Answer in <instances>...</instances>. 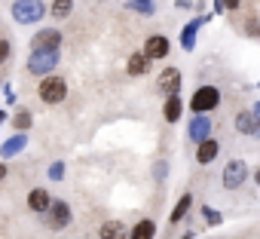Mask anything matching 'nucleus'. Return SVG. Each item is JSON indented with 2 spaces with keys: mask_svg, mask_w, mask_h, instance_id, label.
<instances>
[{
  "mask_svg": "<svg viewBox=\"0 0 260 239\" xmlns=\"http://www.w3.org/2000/svg\"><path fill=\"white\" fill-rule=\"evenodd\" d=\"M13 19L19 25H40L49 13V7L43 4V0H13V7H10Z\"/></svg>",
  "mask_w": 260,
  "mask_h": 239,
  "instance_id": "nucleus-1",
  "label": "nucleus"
},
{
  "mask_svg": "<svg viewBox=\"0 0 260 239\" xmlns=\"http://www.w3.org/2000/svg\"><path fill=\"white\" fill-rule=\"evenodd\" d=\"M245 181H248V163H245L242 157L226 160L223 169H220V184H223V190H239V187H245Z\"/></svg>",
  "mask_w": 260,
  "mask_h": 239,
  "instance_id": "nucleus-2",
  "label": "nucleus"
},
{
  "mask_svg": "<svg viewBox=\"0 0 260 239\" xmlns=\"http://www.w3.org/2000/svg\"><path fill=\"white\" fill-rule=\"evenodd\" d=\"M217 107H220V89L211 86V83L199 86V89L193 92V98H190V110H193V113H211V110H217Z\"/></svg>",
  "mask_w": 260,
  "mask_h": 239,
  "instance_id": "nucleus-3",
  "label": "nucleus"
},
{
  "mask_svg": "<svg viewBox=\"0 0 260 239\" xmlns=\"http://www.w3.org/2000/svg\"><path fill=\"white\" fill-rule=\"evenodd\" d=\"M40 101L43 104H61L64 98H68V83H64V77H55V74H46L43 80H40Z\"/></svg>",
  "mask_w": 260,
  "mask_h": 239,
  "instance_id": "nucleus-4",
  "label": "nucleus"
},
{
  "mask_svg": "<svg viewBox=\"0 0 260 239\" xmlns=\"http://www.w3.org/2000/svg\"><path fill=\"white\" fill-rule=\"evenodd\" d=\"M58 65V49H31V58H28V74L34 77H46L52 74Z\"/></svg>",
  "mask_w": 260,
  "mask_h": 239,
  "instance_id": "nucleus-5",
  "label": "nucleus"
},
{
  "mask_svg": "<svg viewBox=\"0 0 260 239\" xmlns=\"http://www.w3.org/2000/svg\"><path fill=\"white\" fill-rule=\"evenodd\" d=\"M233 126H236V132L239 135H245V138H254V141H260V116H257V110L251 107H245V110H239L236 113V120H233Z\"/></svg>",
  "mask_w": 260,
  "mask_h": 239,
  "instance_id": "nucleus-6",
  "label": "nucleus"
},
{
  "mask_svg": "<svg viewBox=\"0 0 260 239\" xmlns=\"http://www.w3.org/2000/svg\"><path fill=\"white\" fill-rule=\"evenodd\" d=\"M71 221H74V215H71V205H68L64 199H52V205L46 208V224H49L52 230H64Z\"/></svg>",
  "mask_w": 260,
  "mask_h": 239,
  "instance_id": "nucleus-7",
  "label": "nucleus"
},
{
  "mask_svg": "<svg viewBox=\"0 0 260 239\" xmlns=\"http://www.w3.org/2000/svg\"><path fill=\"white\" fill-rule=\"evenodd\" d=\"M211 135V120H208V113H196L193 120H190V126H187V138L190 141H205Z\"/></svg>",
  "mask_w": 260,
  "mask_h": 239,
  "instance_id": "nucleus-8",
  "label": "nucleus"
},
{
  "mask_svg": "<svg viewBox=\"0 0 260 239\" xmlns=\"http://www.w3.org/2000/svg\"><path fill=\"white\" fill-rule=\"evenodd\" d=\"M61 31H55V28H43V31H37L34 37H31V49H58L61 46Z\"/></svg>",
  "mask_w": 260,
  "mask_h": 239,
  "instance_id": "nucleus-9",
  "label": "nucleus"
},
{
  "mask_svg": "<svg viewBox=\"0 0 260 239\" xmlns=\"http://www.w3.org/2000/svg\"><path fill=\"white\" fill-rule=\"evenodd\" d=\"M169 49H172V43H169V37H166V34H150V37L144 40V52H147L153 62L166 58V55H169Z\"/></svg>",
  "mask_w": 260,
  "mask_h": 239,
  "instance_id": "nucleus-10",
  "label": "nucleus"
},
{
  "mask_svg": "<svg viewBox=\"0 0 260 239\" xmlns=\"http://www.w3.org/2000/svg\"><path fill=\"white\" fill-rule=\"evenodd\" d=\"M156 89L166 95H175L181 89V71L178 68H162V74L156 77Z\"/></svg>",
  "mask_w": 260,
  "mask_h": 239,
  "instance_id": "nucleus-11",
  "label": "nucleus"
},
{
  "mask_svg": "<svg viewBox=\"0 0 260 239\" xmlns=\"http://www.w3.org/2000/svg\"><path fill=\"white\" fill-rule=\"evenodd\" d=\"M217 154H220V141L217 138H205V141H199L196 144V163L199 166H208V163H214L217 160Z\"/></svg>",
  "mask_w": 260,
  "mask_h": 239,
  "instance_id": "nucleus-12",
  "label": "nucleus"
},
{
  "mask_svg": "<svg viewBox=\"0 0 260 239\" xmlns=\"http://www.w3.org/2000/svg\"><path fill=\"white\" fill-rule=\"evenodd\" d=\"M150 55L141 49V52H132V55H128V65H125V74L128 77H144L147 71H150Z\"/></svg>",
  "mask_w": 260,
  "mask_h": 239,
  "instance_id": "nucleus-13",
  "label": "nucleus"
},
{
  "mask_svg": "<svg viewBox=\"0 0 260 239\" xmlns=\"http://www.w3.org/2000/svg\"><path fill=\"white\" fill-rule=\"evenodd\" d=\"M52 205V196H49V190L46 187H34L31 193H28V208L31 212H37V215H46V208Z\"/></svg>",
  "mask_w": 260,
  "mask_h": 239,
  "instance_id": "nucleus-14",
  "label": "nucleus"
},
{
  "mask_svg": "<svg viewBox=\"0 0 260 239\" xmlns=\"http://www.w3.org/2000/svg\"><path fill=\"white\" fill-rule=\"evenodd\" d=\"M208 22V16L205 19H193L190 25H184V31H181V46L187 49V52H193V46H196V34H199V28Z\"/></svg>",
  "mask_w": 260,
  "mask_h": 239,
  "instance_id": "nucleus-15",
  "label": "nucleus"
},
{
  "mask_svg": "<svg viewBox=\"0 0 260 239\" xmlns=\"http://www.w3.org/2000/svg\"><path fill=\"white\" fill-rule=\"evenodd\" d=\"M101 239H128V227L122 221H104L101 230H98Z\"/></svg>",
  "mask_w": 260,
  "mask_h": 239,
  "instance_id": "nucleus-16",
  "label": "nucleus"
},
{
  "mask_svg": "<svg viewBox=\"0 0 260 239\" xmlns=\"http://www.w3.org/2000/svg\"><path fill=\"white\" fill-rule=\"evenodd\" d=\"M181 113H184V101H181V95L175 92V95H169V98H166L162 116H166V123H178V120H181Z\"/></svg>",
  "mask_w": 260,
  "mask_h": 239,
  "instance_id": "nucleus-17",
  "label": "nucleus"
},
{
  "mask_svg": "<svg viewBox=\"0 0 260 239\" xmlns=\"http://www.w3.org/2000/svg\"><path fill=\"white\" fill-rule=\"evenodd\" d=\"M156 236V221L153 218H141L132 230H128V239H153Z\"/></svg>",
  "mask_w": 260,
  "mask_h": 239,
  "instance_id": "nucleus-18",
  "label": "nucleus"
},
{
  "mask_svg": "<svg viewBox=\"0 0 260 239\" xmlns=\"http://www.w3.org/2000/svg\"><path fill=\"white\" fill-rule=\"evenodd\" d=\"M190 205H193V193H184L178 202H175V208H172V215H169V221L172 224H181L184 218H187V212H190Z\"/></svg>",
  "mask_w": 260,
  "mask_h": 239,
  "instance_id": "nucleus-19",
  "label": "nucleus"
},
{
  "mask_svg": "<svg viewBox=\"0 0 260 239\" xmlns=\"http://www.w3.org/2000/svg\"><path fill=\"white\" fill-rule=\"evenodd\" d=\"M71 13H74V0H52V7H49L52 19H68Z\"/></svg>",
  "mask_w": 260,
  "mask_h": 239,
  "instance_id": "nucleus-20",
  "label": "nucleus"
},
{
  "mask_svg": "<svg viewBox=\"0 0 260 239\" xmlns=\"http://www.w3.org/2000/svg\"><path fill=\"white\" fill-rule=\"evenodd\" d=\"M125 7L135 10V13H141V16H153V13H156V4H153V0H125Z\"/></svg>",
  "mask_w": 260,
  "mask_h": 239,
  "instance_id": "nucleus-21",
  "label": "nucleus"
},
{
  "mask_svg": "<svg viewBox=\"0 0 260 239\" xmlns=\"http://www.w3.org/2000/svg\"><path fill=\"white\" fill-rule=\"evenodd\" d=\"M202 215H205V224H208V227H217V224L223 221V215H220L217 208H211V205H205V208H202Z\"/></svg>",
  "mask_w": 260,
  "mask_h": 239,
  "instance_id": "nucleus-22",
  "label": "nucleus"
},
{
  "mask_svg": "<svg viewBox=\"0 0 260 239\" xmlns=\"http://www.w3.org/2000/svg\"><path fill=\"white\" fill-rule=\"evenodd\" d=\"M239 4H242V0H214V13H223V10L236 13V10H239Z\"/></svg>",
  "mask_w": 260,
  "mask_h": 239,
  "instance_id": "nucleus-23",
  "label": "nucleus"
},
{
  "mask_svg": "<svg viewBox=\"0 0 260 239\" xmlns=\"http://www.w3.org/2000/svg\"><path fill=\"white\" fill-rule=\"evenodd\" d=\"M25 147V135H16V141H10L7 147H4V154L10 157V154H16V151H22Z\"/></svg>",
  "mask_w": 260,
  "mask_h": 239,
  "instance_id": "nucleus-24",
  "label": "nucleus"
},
{
  "mask_svg": "<svg viewBox=\"0 0 260 239\" xmlns=\"http://www.w3.org/2000/svg\"><path fill=\"white\" fill-rule=\"evenodd\" d=\"M245 34H248V37H260V22H257V19H248V22H245Z\"/></svg>",
  "mask_w": 260,
  "mask_h": 239,
  "instance_id": "nucleus-25",
  "label": "nucleus"
},
{
  "mask_svg": "<svg viewBox=\"0 0 260 239\" xmlns=\"http://www.w3.org/2000/svg\"><path fill=\"white\" fill-rule=\"evenodd\" d=\"M31 126V113L28 110H22L19 116H16V129H28Z\"/></svg>",
  "mask_w": 260,
  "mask_h": 239,
  "instance_id": "nucleus-26",
  "label": "nucleus"
},
{
  "mask_svg": "<svg viewBox=\"0 0 260 239\" xmlns=\"http://www.w3.org/2000/svg\"><path fill=\"white\" fill-rule=\"evenodd\" d=\"M10 58V40H0V65Z\"/></svg>",
  "mask_w": 260,
  "mask_h": 239,
  "instance_id": "nucleus-27",
  "label": "nucleus"
},
{
  "mask_svg": "<svg viewBox=\"0 0 260 239\" xmlns=\"http://www.w3.org/2000/svg\"><path fill=\"white\" fill-rule=\"evenodd\" d=\"M193 236H196V233H193V230H187V233H184L181 239H193Z\"/></svg>",
  "mask_w": 260,
  "mask_h": 239,
  "instance_id": "nucleus-28",
  "label": "nucleus"
},
{
  "mask_svg": "<svg viewBox=\"0 0 260 239\" xmlns=\"http://www.w3.org/2000/svg\"><path fill=\"white\" fill-rule=\"evenodd\" d=\"M254 184H257V187H260V169H257V172H254Z\"/></svg>",
  "mask_w": 260,
  "mask_h": 239,
  "instance_id": "nucleus-29",
  "label": "nucleus"
},
{
  "mask_svg": "<svg viewBox=\"0 0 260 239\" xmlns=\"http://www.w3.org/2000/svg\"><path fill=\"white\" fill-rule=\"evenodd\" d=\"M4 175H7V166H4V163H0V178H4Z\"/></svg>",
  "mask_w": 260,
  "mask_h": 239,
  "instance_id": "nucleus-30",
  "label": "nucleus"
},
{
  "mask_svg": "<svg viewBox=\"0 0 260 239\" xmlns=\"http://www.w3.org/2000/svg\"><path fill=\"white\" fill-rule=\"evenodd\" d=\"M254 110H257V116H260V101H257V104H254Z\"/></svg>",
  "mask_w": 260,
  "mask_h": 239,
  "instance_id": "nucleus-31",
  "label": "nucleus"
},
{
  "mask_svg": "<svg viewBox=\"0 0 260 239\" xmlns=\"http://www.w3.org/2000/svg\"><path fill=\"white\" fill-rule=\"evenodd\" d=\"M4 116H7V113H4V110H0V120H4Z\"/></svg>",
  "mask_w": 260,
  "mask_h": 239,
  "instance_id": "nucleus-32",
  "label": "nucleus"
},
{
  "mask_svg": "<svg viewBox=\"0 0 260 239\" xmlns=\"http://www.w3.org/2000/svg\"><path fill=\"white\" fill-rule=\"evenodd\" d=\"M257 89H260V83H257Z\"/></svg>",
  "mask_w": 260,
  "mask_h": 239,
  "instance_id": "nucleus-33",
  "label": "nucleus"
}]
</instances>
